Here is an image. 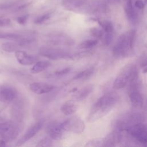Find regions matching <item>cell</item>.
<instances>
[{"label":"cell","instance_id":"1","mask_svg":"<svg viewBox=\"0 0 147 147\" xmlns=\"http://www.w3.org/2000/svg\"><path fill=\"white\" fill-rule=\"evenodd\" d=\"M118 100V95L114 92L105 94L93 105L87 117V121L92 122L108 114Z\"/></svg>","mask_w":147,"mask_h":147},{"label":"cell","instance_id":"2","mask_svg":"<svg viewBox=\"0 0 147 147\" xmlns=\"http://www.w3.org/2000/svg\"><path fill=\"white\" fill-rule=\"evenodd\" d=\"M135 34L134 29L129 30L121 34L113 47L114 55L117 57H123L129 55L133 48Z\"/></svg>","mask_w":147,"mask_h":147},{"label":"cell","instance_id":"3","mask_svg":"<svg viewBox=\"0 0 147 147\" xmlns=\"http://www.w3.org/2000/svg\"><path fill=\"white\" fill-rule=\"evenodd\" d=\"M137 78V71L135 65L127 64L116 78L113 87L115 89H120L125 87L129 83H133Z\"/></svg>","mask_w":147,"mask_h":147},{"label":"cell","instance_id":"4","mask_svg":"<svg viewBox=\"0 0 147 147\" xmlns=\"http://www.w3.org/2000/svg\"><path fill=\"white\" fill-rule=\"evenodd\" d=\"M20 126L16 122L7 121L0 123V138L5 142L15 139L20 132Z\"/></svg>","mask_w":147,"mask_h":147},{"label":"cell","instance_id":"5","mask_svg":"<svg viewBox=\"0 0 147 147\" xmlns=\"http://www.w3.org/2000/svg\"><path fill=\"white\" fill-rule=\"evenodd\" d=\"M39 54L51 60L67 59L73 60V54L65 50L51 47H42L40 49Z\"/></svg>","mask_w":147,"mask_h":147},{"label":"cell","instance_id":"6","mask_svg":"<svg viewBox=\"0 0 147 147\" xmlns=\"http://www.w3.org/2000/svg\"><path fill=\"white\" fill-rule=\"evenodd\" d=\"M61 123L65 131L80 134L85 129V125L83 121L78 116H74L68 118Z\"/></svg>","mask_w":147,"mask_h":147},{"label":"cell","instance_id":"7","mask_svg":"<svg viewBox=\"0 0 147 147\" xmlns=\"http://www.w3.org/2000/svg\"><path fill=\"white\" fill-rule=\"evenodd\" d=\"M129 131L130 134L139 142L147 144V127L141 123H137L131 126Z\"/></svg>","mask_w":147,"mask_h":147},{"label":"cell","instance_id":"8","mask_svg":"<svg viewBox=\"0 0 147 147\" xmlns=\"http://www.w3.org/2000/svg\"><path fill=\"white\" fill-rule=\"evenodd\" d=\"M46 131L52 140L58 141L63 138L65 131L63 128L61 123L52 122L48 125Z\"/></svg>","mask_w":147,"mask_h":147},{"label":"cell","instance_id":"9","mask_svg":"<svg viewBox=\"0 0 147 147\" xmlns=\"http://www.w3.org/2000/svg\"><path fill=\"white\" fill-rule=\"evenodd\" d=\"M43 122L41 121L37 122L32 126H31L22 136V137L19 139L16 144V146H21L29 141L32 137H33L42 128Z\"/></svg>","mask_w":147,"mask_h":147},{"label":"cell","instance_id":"10","mask_svg":"<svg viewBox=\"0 0 147 147\" xmlns=\"http://www.w3.org/2000/svg\"><path fill=\"white\" fill-rule=\"evenodd\" d=\"M15 57L17 61L23 65H29L37 61V57L35 56L29 55L23 51H17L14 52Z\"/></svg>","mask_w":147,"mask_h":147},{"label":"cell","instance_id":"11","mask_svg":"<svg viewBox=\"0 0 147 147\" xmlns=\"http://www.w3.org/2000/svg\"><path fill=\"white\" fill-rule=\"evenodd\" d=\"M16 89L9 86H1L0 87V101L8 103L13 101L16 96Z\"/></svg>","mask_w":147,"mask_h":147},{"label":"cell","instance_id":"12","mask_svg":"<svg viewBox=\"0 0 147 147\" xmlns=\"http://www.w3.org/2000/svg\"><path fill=\"white\" fill-rule=\"evenodd\" d=\"M55 88V87L52 84L40 82H33L29 85V89L33 92L38 95L48 93Z\"/></svg>","mask_w":147,"mask_h":147},{"label":"cell","instance_id":"13","mask_svg":"<svg viewBox=\"0 0 147 147\" xmlns=\"http://www.w3.org/2000/svg\"><path fill=\"white\" fill-rule=\"evenodd\" d=\"M124 9L129 21L132 24L136 23L138 19V14L133 6L132 0H126Z\"/></svg>","mask_w":147,"mask_h":147},{"label":"cell","instance_id":"14","mask_svg":"<svg viewBox=\"0 0 147 147\" xmlns=\"http://www.w3.org/2000/svg\"><path fill=\"white\" fill-rule=\"evenodd\" d=\"M92 85H87L82 88L80 90L76 91L75 92V94L74 95V98L76 100H82L86 98L90 95V94L92 92Z\"/></svg>","mask_w":147,"mask_h":147},{"label":"cell","instance_id":"15","mask_svg":"<svg viewBox=\"0 0 147 147\" xmlns=\"http://www.w3.org/2000/svg\"><path fill=\"white\" fill-rule=\"evenodd\" d=\"M61 112L65 115H70L74 114L77 109L78 106L72 100H68L63 103L61 106Z\"/></svg>","mask_w":147,"mask_h":147},{"label":"cell","instance_id":"16","mask_svg":"<svg viewBox=\"0 0 147 147\" xmlns=\"http://www.w3.org/2000/svg\"><path fill=\"white\" fill-rule=\"evenodd\" d=\"M51 65L49 61H38L35 63L31 68L30 72L32 74H37L44 71Z\"/></svg>","mask_w":147,"mask_h":147},{"label":"cell","instance_id":"17","mask_svg":"<svg viewBox=\"0 0 147 147\" xmlns=\"http://www.w3.org/2000/svg\"><path fill=\"white\" fill-rule=\"evenodd\" d=\"M131 105L135 107H140L143 104V98L141 95L137 91H133L129 95Z\"/></svg>","mask_w":147,"mask_h":147},{"label":"cell","instance_id":"18","mask_svg":"<svg viewBox=\"0 0 147 147\" xmlns=\"http://www.w3.org/2000/svg\"><path fill=\"white\" fill-rule=\"evenodd\" d=\"M20 45L17 42H4L2 44L1 48L3 51L7 52H15L16 51L18 50Z\"/></svg>","mask_w":147,"mask_h":147},{"label":"cell","instance_id":"19","mask_svg":"<svg viewBox=\"0 0 147 147\" xmlns=\"http://www.w3.org/2000/svg\"><path fill=\"white\" fill-rule=\"evenodd\" d=\"M23 37L18 34L14 33L0 32V38L5 39L11 41H17V42L21 40Z\"/></svg>","mask_w":147,"mask_h":147},{"label":"cell","instance_id":"20","mask_svg":"<svg viewBox=\"0 0 147 147\" xmlns=\"http://www.w3.org/2000/svg\"><path fill=\"white\" fill-rule=\"evenodd\" d=\"M98 22L105 33L113 32V26L110 21L106 20H98Z\"/></svg>","mask_w":147,"mask_h":147},{"label":"cell","instance_id":"21","mask_svg":"<svg viewBox=\"0 0 147 147\" xmlns=\"http://www.w3.org/2000/svg\"><path fill=\"white\" fill-rule=\"evenodd\" d=\"M94 72V69L93 68H88L87 69H85L84 71H80L79 73H78L74 77V79L78 80V79H86L88 77H90Z\"/></svg>","mask_w":147,"mask_h":147},{"label":"cell","instance_id":"22","mask_svg":"<svg viewBox=\"0 0 147 147\" xmlns=\"http://www.w3.org/2000/svg\"><path fill=\"white\" fill-rule=\"evenodd\" d=\"M98 41L96 39H91V40H87L82 42H81L78 48L80 49H87V48H90L94 46H95L98 44Z\"/></svg>","mask_w":147,"mask_h":147},{"label":"cell","instance_id":"23","mask_svg":"<svg viewBox=\"0 0 147 147\" xmlns=\"http://www.w3.org/2000/svg\"><path fill=\"white\" fill-rule=\"evenodd\" d=\"M86 146H105L104 138H95L90 140L85 145Z\"/></svg>","mask_w":147,"mask_h":147},{"label":"cell","instance_id":"24","mask_svg":"<svg viewBox=\"0 0 147 147\" xmlns=\"http://www.w3.org/2000/svg\"><path fill=\"white\" fill-rule=\"evenodd\" d=\"M52 16V13H47L37 17L34 21L36 24H42L48 20Z\"/></svg>","mask_w":147,"mask_h":147},{"label":"cell","instance_id":"25","mask_svg":"<svg viewBox=\"0 0 147 147\" xmlns=\"http://www.w3.org/2000/svg\"><path fill=\"white\" fill-rule=\"evenodd\" d=\"M90 33L96 38H100L103 36V30L98 28H92L90 29Z\"/></svg>","mask_w":147,"mask_h":147},{"label":"cell","instance_id":"26","mask_svg":"<svg viewBox=\"0 0 147 147\" xmlns=\"http://www.w3.org/2000/svg\"><path fill=\"white\" fill-rule=\"evenodd\" d=\"M105 140V146H113L115 145V138L114 134H110L106 137L104 138Z\"/></svg>","mask_w":147,"mask_h":147},{"label":"cell","instance_id":"27","mask_svg":"<svg viewBox=\"0 0 147 147\" xmlns=\"http://www.w3.org/2000/svg\"><path fill=\"white\" fill-rule=\"evenodd\" d=\"M51 139L52 138L51 137H45L38 142L36 146H51L52 145V141Z\"/></svg>","mask_w":147,"mask_h":147},{"label":"cell","instance_id":"28","mask_svg":"<svg viewBox=\"0 0 147 147\" xmlns=\"http://www.w3.org/2000/svg\"><path fill=\"white\" fill-rule=\"evenodd\" d=\"M113 40V32L106 33L103 38V43L105 45H109Z\"/></svg>","mask_w":147,"mask_h":147},{"label":"cell","instance_id":"29","mask_svg":"<svg viewBox=\"0 0 147 147\" xmlns=\"http://www.w3.org/2000/svg\"><path fill=\"white\" fill-rule=\"evenodd\" d=\"M71 71V68L69 67H67V68H65L56 71L55 72V74L57 76H63L68 74Z\"/></svg>","mask_w":147,"mask_h":147},{"label":"cell","instance_id":"30","mask_svg":"<svg viewBox=\"0 0 147 147\" xmlns=\"http://www.w3.org/2000/svg\"><path fill=\"white\" fill-rule=\"evenodd\" d=\"M28 17H29L28 14L20 16L17 18V21L18 24H20L21 25H24L26 22V21L28 19Z\"/></svg>","mask_w":147,"mask_h":147},{"label":"cell","instance_id":"31","mask_svg":"<svg viewBox=\"0 0 147 147\" xmlns=\"http://www.w3.org/2000/svg\"><path fill=\"white\" fill-rule=\"evenodd\" d=\"M134 6L138 9H142L145 6V3L142 0H136L134 2Z\"/></svg>","mask_w":147,"mask_h":147},{"label":"cell","instance_id":"32","mask_svg":"<svg viewBox=\"0 0 147 147\" xmlns=\"http://www.w3.org/2000/svg\"><path fill=\"white\" fill-rule=\"evenodd\" d=\"M11 24V21L7 18H0V26H6Z\"/></svg>","mask_w":147,"mask_h":147},{"label":"cell","instance_id":"33","mask_svg":"<svg viewBox=\"0 0 147 147\" xmlns=\"http://www.w3.org/2000/svg\"><path fill=\"white\" fill-rule=\"evenodd\" d=\"M72 1L75 5H76L78 7H82L84 3L86 2L87 0H71Z\"/></svg>","mask_w":147,"mask_h":147},{"label":"cell","instance_id":"34","mask_svg":"<svg viewBox=\"0 0 147 147\" xmlns=\"http://www.w3.org/2000/svg\"><path fill=\"white\" fill-rule=\"evenodd\" d=\"M143 72L144 73H146L147 72V67L143 69Z\"/></svg>","mask_w":147,"mask_h":147},{"label":"cell","instance_id":"35","mask_svg":"<svg viewBox=\"0 0 147 147\" xmlns=\"http://www.w3.org/2000/svg\"><path fill=\"white\" fill-rule=\"evenodd\" d=\"M144 2L145 4H147V0H144Z\"/></svg>","mask_w":147,"mask_h":147},{"label":"cell","instance_id":"36","mask_svg":"<svg viewBox=\"0 0 147 147\" xmlns=\"http://www.w3.org/2000/svg\"><path fill=\"white\" fill-rule=\"evenodd\" d=\"M1 84H0V87H1Z\"/></svg>","mask_w":147,"mask_h":147},{"label":"cell","instance_id":"37","mask_svg":"<svg viewBox=\"0 0 147 147\" xmlns=\"http://www.w3.org/2000/svg\"><path fill=\"white\" fill-rule=\"evenodd\" d=\"M0 72H1V71H0Z\"/></svg>","mask_w":147,"mask_h":147}]
</instances>
